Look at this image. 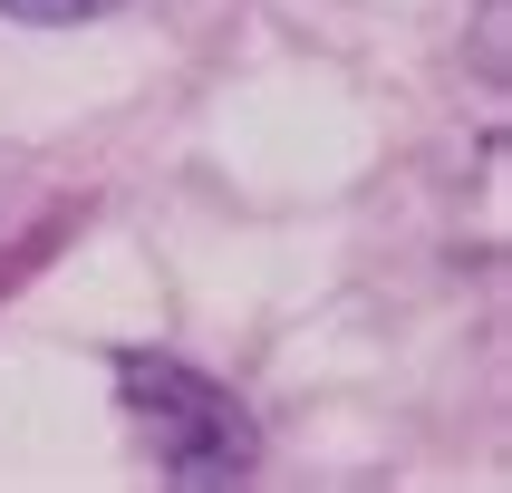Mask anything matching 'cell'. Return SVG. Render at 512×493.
I'll list each match as a JSON object with an SVG mask.
<instances>
[{"label": "cell", "mask_w": 512, "mask_h": 493, "mask_svg": "<svg viewBox=\"0 0 512 493\" xmlns=\"http://www.w3.org/2000/svg\"><path fill=\"white\" fill-rule=\"evenodd\" d=\"M116 397L155 435V464H165V484L184 493H213V484H252L261 474V426L252 406L232 397L223 377L184 368V358H116Z\"/></svg>", "instance_id": "6da1fadb"}, {"label": "cell", "mask_w": 512, "mask_h": 493, "mask_svg": "<svg viewBox=\"0 0 512 493\" xmlns=\"http://www.w3.org/2000/svg\"><path fill=\"white\" fill-rule=\"evenodd\" d=\"M107 10H126V0H0V20L20 29H78V20H107Z\"/></svg>", "instance_id": "7a4b0ae2"}]
</instances>
